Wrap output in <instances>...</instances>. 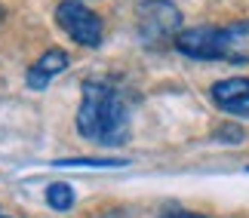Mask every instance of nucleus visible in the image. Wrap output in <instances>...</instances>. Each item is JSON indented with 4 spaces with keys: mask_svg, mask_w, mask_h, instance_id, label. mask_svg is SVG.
Masks as SVG:
<instances>
[{
    "mask_svg": "<svg viewBox=\"0 0 249 218\" xmlns=\"http://www.w3.org/2000/svg\"><path fill=\"white\" fill-rule=\"evenodd\" d=\"M77 132L102 148H117L129 138V108L111 83H83V99L77 108Z\"/></svg>",
    "mask_w": 249,
    "mask_h": 218,
    "instance_id": "nucleus-1",
    "label": "nucleus"
},
{
    "mask_svg": "<svg viewBox=\"0 0 249 218\" xmlns=\"http://www.w3.org/2000/svg\"><path fill=\"white\" fill-rule=\"evenodd\" d=\"M176 50L197 62H249V18L222 28H188L176 34Z\"/></svg>",
    "mask_w": 249,
    "mask_h": 218,
    "instance_id": "nucleus-2",
    "label": "nucleus"
},
{
    "mask_svg": "<svg viewBox=\"0 0 249 218\" xmlns=\"http://www.w3.org/2000/svg\"><path fill=\"white\" fill-rule=\"evenodd\" d=\"M136 28H139L142 43L160 46V43H166L169 37L176 40V34L181 28V13L172 0H145V3L139 6Z\"/></svg>",
    "mask_w": 249,
    "mask_h": 218,
    "instance_id": "nucleus-3",
    "label": "nucleus"
},
{
    "mask_svg": "<svg viewBox=\"0 0 249 218\" xmlns=\"http://www.w3.org/2000/svg\"><path fill=\"white\" fill-rule=\"evenodd\" d=\"M55 22L74 43L80 46H99L105 37V25L102 18L92 13L89 6H83L80 0H65L55 6Z\"/></svg>",
    "mask_w": 249,
    "mask_h": 218,
    "instance_id": "nucleus-4",
    "label": "nucleus"
},
{
    "mask_svg": "<svg viewBox=\"0 0 249 218\" xmlns=\"http://www.w3.org/2000/svg\"><path fill=\"white\" fill-rule=\"evenodd\" d=\"M213 99L218 108L234 114V117H249V77H234V80L215 83Z\"/></svg>",
    "mask_w": 249,
    "mask_h": 218,
    "instance_id": "nucleus-5",
    "label": "nucleus"
},
{
    "mask_svg": "<svg viewBox=\"0 0 249 218\" xmlns=\"http://www.w3.org/2000/svg\"><path fill=\"white\" fill-rule=\"evenodd\" d=\"M68 62H71V55L65 52V50L43 52L40 59L31 65V71H28V86H31V89H43L46 83L55 77V74H62L65 68H68Z\"/></svg>",
    "mask_w": 249,
    "mask_h": 218,
    "instance_id": "nucleus-6",
    "label": "nucleus"
},
{
    "mask_svg": "<svg viewBox=\"0 0 249 218\" xmlns=\"http://www.w3.org/2000/svg\"><path fill=\"white\" fill-rule=\"evenodd\" d=\"M46 203H50L53 209H59V212H68L74 206V191L65 182H55V184L46 187Z\"/></svg>",
    "mask_w": 249,
    "mask_h": 218,
    "instance_id": "nucleus-7",
    "label": "nucleus"
},
{
    "mask_svg": "<svg viewBox=\"0 0 249 218\" xmlns=\"http://www.w3.org/2000/svg\"><path fill=\"white\" fill-rule=\"evenodd\" d=\"M55 166H95V169H108V166H123V160H59Z\"/></svg>",
    "mask_w": 249,
    "mask_h": 218,
    "instance_id": "nucleus-8",
    "label": "nucleus"
},
{
    "mask_svg": "<svg viewBox=\"0 0 249 218\" xmlns=\"http://www.w3.org/2000/svg\"><path fill=\"white\" fill-rule=\"evenodd\" d=\"M160 218H206V215H197V212H185V209H169Z\"/></svg>",
    "mask_w": 249,
    "mask_h": 218,
    "instance_id": "nucleus-9",
    "label": "nucleus"
},
{
    "mask_svg": "<svg viewBox=\"0 0 249 218\" xmlns=\"http://www.w3.org/2000/svg\"><path fill=\"white\" fill-rule=\"evenodd\" d=\"M105 218H123L120 212H108V215H105Z\"/></svg>",
    "mask_w": 249,
    "mask_h": 218,
    "instance_id": "nucleus-10",
    "label": "nucleus"
},
{
    "mask_svg": "<svg viewBox=\"0 0 249 218\" xmlns=\"http://www.w3.org/2000/svg\"><path fill=\"white\" fill-rule=\"evenodd\" d=\"M0 218H9V215H3V212H0Z\"/></svg>",
    "mask_w": 249,
    "mask_h": 218,
    "instance_id": "nucleus-11",
    "label": "nucleus"
},
{
    "mask_svg": "<svg viewBox=\"0 0 249 218\" xmlns=\"http://www.w3.org/2000/svg\"><path fill=\"white\" fill-rule=\"evenodd\" d=\"M0 18H3V9H0Z\"/></svg>",
    "mask_w": 249,
    "mask_h": 218,
    "instance_id": "nucleus-12",
    "label": "nucleus"
}]
</instances>
